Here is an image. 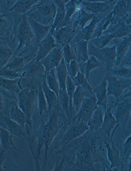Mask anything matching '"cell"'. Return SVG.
<instances>
[{
	"label": "cell",
	"mask_w": 131,
	"mask_h": 171,
	"mask_svg": "<svg viewBox=\"0 0 131 171\" xmlns=\"http://www.w3.org/2000/svg\"><path fill=\"white\" fill-rule=\"evenodd\" d=\"M115 102L109 101L105 111L103 122L101 127L98 131L103 139L108 142L110 140L111 131L117 122L112 113Z\"/></svg>",
	"instance_id": "obj_12"
},
{
	"label": "cell",
	"mask_w": 131,
	"mask_h": 171,
	"mask_svg": "<svg viewBox=\"0 0 131 171\" xmlns=\"http://www.w3.org/2000/svg\"><path fill=\"white\" fill-rule=\"evenodd\" d=\"M41 87L48 104L49 112L58 106V99L56 93L48 86L45 76L42 79Z\"/></svg>",
	"instance_id": "obj_30"
},
{
	"label": "cell",
	"mask_w": 131,
	"mask_h": 171,
	"mask_svg": "<svg viewBox=\"0 0 131 171\" xmlns=\"http://www.w3.org/2000/svg\"><path fill=\"white\" fill-rule=\"evenodd\" d=\"M129 98L131 99V85L125 90L123 92L122 97V99Z\"/></svg>",
	"instance_id": "obj_54"
},
{
	"label": "cell",
	"mask_w": 131,
	"mask_h": 171,
	"mask_svg": "<svg viewBox=\"0 0 131 171\" xmlns=\"http://www.w3.org/2000/svg\"><path fill=\"white\" fill-rule=\"evenodd\" d=\"M56 69L54 68L47 72L45 77L48 86L56 93L58 99L60 88Z\"/></svg>",
	"instance_id": "obj_39"
},
{
	"label": "cell",
	"mask_w": 131,
	"mask_h": 171,
	"mask_svg": "<svg viewBox=\"0 0 131 171\" xmlns=\"http://www.w3.org/2000/svg\"><path fill=\"white\" fill-rule=\"evenodd\" d=\"M98 139L93 134L87 132L62 147L60 154L64 153L61 154L63 159L71 157L68 163L73 170H93L94 163L99 159L103 160Z\"/></svg>",
	"instance_id": "obj_2"
},
{
	"label": "cell",
	"mask_w": 131,
	"mask_h": 171,
	"mask_svg": "<svg viewBox=\"0 0 131 171\" xmlns=\"http://www.w3.org/2000/svg\"><path fill=\"white\" fill-rule=\"evenodd\" d=\"M120 64L131 69V44L127 53L123 59Z\"/></svg>",
	"instance_id": "obj_52"
},
{
	"label": "cell",
	"mask_w": 131,
	"mask_h": 171,
	"mask_svg": "<svg viewBox=\"0 0 131 171\" xmlns=\"http://www.w3.org/2000/svg\"><path fill=\"white\" fill-rule=\"evenodd\" d=\"M26 17L34 35L33 45L34 47H36L49 33L51 26L42 25L33 19Z\"/></svg>",
	"instance_id": "obj_21"
},
{
	"label": "cell",
	"mask_w": 131,
	"mask_h": 171,
	"mask_svg": "<svg viewBox=\"0 0 131 171\" xmlns=\"http://www.w3.org/2000/svg\"><path fill=\"white\" fill-rule=\"evenodd\" d=\"M96 102L94 95L86 97L73 120H76L88 124L93 112L98 108Z\"/></svg>",
	"instance_id": "obj_11"
},
{
	"label": "cell",
	"mask_w": 131,
	"mask_h": 171,
	"mask_svg": "<svg viewBox=\"0 0 131 171\" xmlns=\"http://www.w3.org/2000/svg\"><path fill=\"white\" fill-rule=\"evenodd\" d=\"M14 55L13 50L4 41L1 42L0 46V68L5 66Z\"/></svg>",
	"instance_id": "obj_40"
},
{
	"label": "cell",
	"mask_w": 131,
	"mask_h": 171,
	"mask_svg": "<svg viewBox=\"0 0 131 171\" xmlns=\"http://www.w3.org/2000/svg\"><path fill=\"white\" fill-rule=\"evenodd\" d=\"M70 45L73 49L75 60L79 65L82 64L88 60V41L81 40Z\"/></svg>",
	"instance_id": "obj_24"
},
{
	"label": "cell",
	"mask_w": 131,
	"mask_h": 171,
	"mask_svg": "<svg viewBox=\"0 0 131 171\" xmlns=\"http://www.w3.org/2000/svg\"><path fill=\"white\" fill-rule=\"evenodd\" d=\"M7 116L21 125L25 126L28 122L25 114L15 103L11 105Z\"/></svg>",
	"instance_id": "obj_35"
},
{
	"label": "cell",
	"mask_w": 131,
	"mask_h": 171,
	"mask_svg": "<svg viewBox=\"0 0 131 171\" xmlns=\"http://www.w3.org/2000/svg\"><path fill=\"white\" fill-rule=\"evenodd\" d=\"M92 95H94V94L82 87H76L72 99V107L74 117L78 112L84 98Z\"/></svg>",
	"instance_id": "obj_31"
},
{
	"label": "cell",
	"mask_w": 131,
	"mask_h": 171,
	"mask_svg": "<svg viewBox=\"0 0 131 171\" xmlns=\"http://www.w3.org/2000/svg\"><path fill=\"white\" fill-rule=\"evenodd\" d=\"M17 0H0V8L3 10L8 11L13 6Z\"/></svg>",
	"instance_id": "obj_53"
},
{
	"label": "cell",
	"mask_w": 131,
	"mask_h": 171,
	"mask_svg": "<svg viewBox=\"0 0 131 171\" xmlns=\"http://www.w3.org/2000/svg\"><path fill=\"white\" fill-rule=\"evenodd\" d=\"M131 10V0H117L112 11L113 17L124 20Z\"/></svg>",
	"instance_id": "obj_26"
},
{
	"label": "cell",
	"mask_w": 131,
	"mask_h": 171,
	"mask_svg": "<svg viewBox=\"0 0 131 171\" xmlns=\"http://www.w3.org/2000/svg\"><path fill=\"white\" fill-rule=\"evenodd\" d=\"M116 38L114 33L102 34L101 36L90 40L88 43L99 48H102L109 45L111 42Z\"/></svg>",
	"instance_id": "obj_37"
},
{
	"label": "cell",
	"mask_w": 131,
	"mask_h": 171,
	"mask_svg": "<svg viewBox=\"0 0 131 171\" xmlns=\"http://www.w3.org/2000/svg\"><path fill=\"white\" fill-rule=\"evenodd\" d=\"M65 14L63 21L60 28L72 23L71 17L76 11H79L81 6L78 0H69L65 6Z\"/></svg>",
	"instance_id": "obj_32"
},
{
	"label": "cell",
	"mask_w": 131,
	"mask_h": 171,
	"mask_svg": "<svg viewBox=\"0 0 131 171\" xmlns=\"http://www.w3.org/2000/svg\"><path fill=\"white\" fill-rule=\"evenodd\" d=\"M131 44V35L121 38H116L110 43V45H116V60L114 67L118 66L121 64L123 59L127 53Z\"/></svg>",
	"instance_id": "obj_19"
},
{
	"label": "cell",
	"mask_w": 131,
	"mask_h": 171,
	"mask_svg": "<svg viewBox=\"0 0 131 171\" xmlns=\"http://www.w3.org/2000/svg\"><path fill=\"white\" fill-rule=\"evenodd\" d=\"M103 64L94 56H91L88 60L82 64L79 65L80 71L85 76L86 79L89 83V74L93 69L101 67Z\"/></svg>",
	"instance_id": "obj_33"
},
{
	"label": "cell",
	"mask_w": 131,
	"mask_h": 171,
	"mask_svg": "<svg viewBox=\"0 0 131 171\" xmlns=\"http://www.w3.org/2000/svg\"><path fill=\"white\" fill-rule=\"evenodd\" d=\"M36 93L38 114L42 116L49 112L48 106L41 86L38 89Z\"/></svg>",
	"instance_id": "obj_42"
},
{
	"label": "cell",
	"mask_w": 131,
	"mask_h": 171,
	"mask_svg": "<svg viewBox=\"0 0 131 171\" xmlns=\"http://www.w3.org/2000/svg\"><path fill=\"white\" fill-rule=\"evenodd\" d=\"M106 148L107 158L111 164L110 169L114 168L116 170H122L124 166L121 159L119 152L112 139L106 143Z\"/></svg>",
	"instance_id": "obj_20"
},
{
	"label": "cell",
	"mask_w": 131,
	"mask_h": 171,
	"mask_svg": "<svg viewBox=\"0 0 131 171\" xmlns=\"http://www.w3.org/2000/svg\"><path fill=\"white\" fill-rule=\"evenodd\" d=\"M112 18V11L105 16L97 24L91 39L102 35L103 32L106 30L110 25Z\"/></svg>",
	"instance_id": "obj_41"
},
{
	"label": "cell",
	"mask_w": 131,
	"mask_h": 171,
	"mask_svg": "<svg viewBox=\"0 0 131 171\" xmlns=\"http://www.w3.org/2000/svg\"><path fill=\"white\" fill-rule=\"evenodd\" d=\"M116 45L107 46L99 48L88 43V53L89 56L95 57L105 67L106 71H108L115 66L116 60Z\"/></svg>",
	"instance_id": "obj_5"
},
{
	"label": "cell",
	"mask_w": 131,
	"mask_h": 171,
	"mask_svg": "<svg viewBox=\"0 0 131 171\" xmlns=\"http://www.w3.org/2000/svg\"><path fill=\"white\" fill-rule=\"evenodd\" d=\"M19 72L23 78H43L45 74V69L41 61L37 62L34 59L27 63L23 69Z\"/></svg>",
	"instance_id": "obj_22"
},
{
	"label": "cell",
	"mask_w": 131,
	"mask_h": 171,
	"mask_svg": "<svg viewBox=\"0 0 131 171\" xmlns=\"http://www.w3.org/2000/svg\"><path fill=\"white\" fill-rule=\"evenodd\" d=\"M66 66L68 75L71 78L75 77L80 70L79 65L75 60L71 61L69 64L66 65Z\"/></svg>",
	"instance_id": "obj_50"
},
{
	"label": "cell",
	"mask_w": 131,
	"mask_h": 171,
	"mask_svg": "<svg viewBox=\"0 0 131 171\" xmlns=\"http://www.w3.org/2000/svg\"><path fill=\"white\" fill-rule=\"evenodd\" d=\"M107 83V97L114 96L115 99V104L122 100L124 90L131 85V79L117 77L105 73Z\"/></svg>",
	"instance_id": "obj_7"
},
{
	"label": "cell",
	"mask_w": 131,
	"mask_h": 171,
	"mask_svg": "<svg viewBox=\"0 0 131 171\" xmlns=\"http://www.w3.org/2000/svg\"><path fill=\"white\" fill-rule=\"evenodd\" d=\"M71 78L76 87L82 86L85 82L87 80L84 75L80 72V70L77 75L74 77Z\"/></svg>",
	"instance_id": "obj_51"
},
{
	"label": "cell",
	"mask_w": 131,
	"mask_h": 171,
	"mask_svg": "<svg viewBox=\"0 0 131 171\" xmlns=\"http://www.w3.org/2000/svg\"><path fill=\"white\" fill-rule=\"evenodd\" d=\"M17 25L13 28L14 33L12 40V48H15L14 55L18 56L30 48L33 42L34 35L29 25L26 14H22Z\"/></svg>",
	"instance_id": "obj_3"
},
{
	"label": "cell",
	"mask_w": 131,
	"mask_h": 171,
	"mask_svg": "<svg viewBox=\"0 0 131 171\" xmlns=\"http://www.w3.org/2000/svg\"><path fill=\"white\" fill-rule=\"evenodd\" d=\"M5 158L6 155L4 153H0V171L2 170V166Z\"/></svg>",
	"instance_id": "obj_56"
},
{
	"label": "cell",
	"mask_w": 131,
	"mask_h": 171,
	"mask_svg": "<svg viewBox=\"0 0 131 171\" xmlns=\"http://www.w3.org/2000/svg\"><path fill=\"white\" fill-rule=\"evenodd\" d=\"M23 77L14 79L0 78L1 88L12 94L17 95L23 89L21 85Z\"/></svg>",
	"instance_id": "obj_27"
},
{
	"label": "cell",
	"mask_w": 131,
	"mask_h": 171,
	"mask_svg": "<svg viewBox=\"0 0 131 171\" xmlns=\"http://www.w3.org/2000/svg\"><path fill=\"white\" fill-rule=\"evenodd\" d=\"M86 12L94 14L109 13L112 10L117 0H78Z\"/></svg>",
	"instance_id": "obj_9"
},
{
	"label": "cell",
	"mask_w": 131,
	"mask_h": 171,
	"mask_svg": "<svg viewBox=\"0 0 131 171\" xmlns=\"http://www.w3.org/2000/svg\"><path fill=\"white\" fill-rule=\"evenodd\" d=\"M58 100L59 106L66 114L70 121L69 112V101L66 91H64L60 89Z\"/></svg>",
	"instance_id": "obj_47"
},
{
	"label": "cell",
	"mask_w": 131,
	"mask_h": 171,
	"mask_svg": "<svg viewBox=\"0 0 131 171\" xmlns=\"http://www.w3.org/2000/svg\"><path fill=\"white\" fill-rule=\"evenodd\" d=\"M104 115L101 108H98L93 112L88 123L89 130L92 132H97L102 124Z\"/></svg>",
	"instance_id": "obj_34"
},
{
	"label": "cell",
	"mask_w": 131,
	"mask_h": 171,
	"mask_svg": "<svg viewBox=\"0 0 131 171\" xmlns=\"http://www.w3.org/2000/svg\"><path fill=\"white\" fill-rule=\"evenodd\" d=\"M129 126L131 129V118L129 122Z\"/></svg>",
	"instance_id": "obj_58"
},
{
	"label": "cell",
	"mask_w": 131,
	"mask_h": 171,
	"mask_svg": "<svg viewBox=\"0 0 131 171\" xmlns=\"http://www.w3.org/2000/svg\"><path fill=\"white\" fill-rule=\"evenodd\" d=\"M78 12L76 18L72 20L73 29L75 32V31L83 29L87 23L96 15L88 13L82 8Z\"/></svg>",
	"instance_id": "obj_29"
},
{
	"label": "cell",
	"mask_w": 131,
	"mask_h": 171,
	"mask_svg": "<svg viewBox=\"0 0 131 171\" xmlns=\"http://www.w3.org/2000/svg\"><path fill=\"white\" fill-rule=\"evenodd\" d=\"M56 69L60 89L66 92V82L68 74L66 65L63 56L59 64L56 68Z\"/></svg>",
	"instance_id": "obj_38"
},
{
	"label": "cell",
	"mask_w": 131,
	"mask_h": 171,
	"mask_svg": "<svg viewBox=\"0 0 131 171\" xmlns=\"http://www.w3.org/2000/svg\"><path fill=\"white\" fill-rule=\"evenodd\" d=\"M0 127L7 130L13 135L23 139L25 137V126L21 125L8 116L0 113Z\"/></svg>",
	"instance_id": "obj_18"
},
{
	"label": "cell",
	"mask_w": 131,
	"mask_h": 171,
	"mask_svg": "<svg viewBox=\"0 0 131 171\" xmlns=\"http://www.w3.org/2000/svg\"><path fill=\"white\" fill-rule=\"evenodd\" d=\"M17 97L18 105L25 114L27 123L30 126L37 99L36 91L32 88H26L18 93Z\"/></svg>",
	"instance_id": "obj_6"
},
{
	"label": "cell",
	"mask_w": 131,
	"mask_h": 171,
	"mask_svg": "<svg viewBox=\"0 0 131 171\" xmlns=\"http://www.w3.org/2000/svg\"><path fill=\"white\" fill-rule=\"evenodd\" d=\"M63 56L66 65H68L72 60H75L74 52L70 44L63 47Z\"/></svg>",
	"instance_id": "obj_49"
},
{
	"label": "cell",
	"mask_w": 131,
	"mask_h": 171,
	"mask_svg": "<svg viewBox=\"0 0 131 171\" xmlns=\"http://www.w3.org/2000/svg\"><path fill=\"white\" fill-rule=\"evenodd\" d=\"M39 0H17L12 7L8 11L12 13L26 14Z\"/></svg>",
	"instance_id": "obj_36"
},
{
	"label": "cell",
	"mask_w": 131,
	"mask_h": 171,
	"mask_svg": "<svg viewBox=\"0 0 131 171\" xmlns=\"http://www.w3.org/2000/svg\"><path fill=\"white\" fill-rule=\"evenodd\" d=\"M88 124L75 120L72 121L66 129L60 142L62 147L79 137L89 130Z\"/></svg>",
	"instance_id": "obj_8"
},
{
	"label": "cell",
	"mask_w": 131,
	"mask_h": 171,
	"mask_svg": "<svg viewBox=\"0 0 131 171\" xmlns=\"http://www.w3.org/2000/svg\"><path fill=\"white\" fill-rule=\"evenodd\" d=\"M129 159V162L128 165V170L130 171L131 169V154L128 158Z\"/></svg>",
	"instance_id": "obj_57"
},
{
	"label": "cell",
	"mask_w": 131,
	"mask_h": 171,
	"mask_svg": "<svg viewBox=\"0 0 131 171\" xmlns=\"http://www.w3.org/2000/svg\"><path fill=\"white\" fill-rule=\"evenodd\" d=\"M57 10L53 0H39L26 15L42 25L52 26Z\"/></svg>",
	"instance_id": "obj_4"
},
{
	"label": "cell",
	"mask_w": 131,
	"mask_h": 171,
	"mask_svg": "<svg viewBox=\"0 0 131 171\" xmlns=\"http://www.w3.org/2000/svg\"><path fill=\"white\" fill-rule=\"evenodd\" d=\"M124 20L127 24L131 25V10L125 18Z\"/></svg>",
	"instance_id": "obj_55"
},
{
	"label": "cell",
	"mask_w": 131,
	"mask_h": 171,
	"mask_svg": "<svg viewBox=\"0 0 131 171\" xmlns=\"http://www.w3.org/2000/svg\"><path fill=\"white\" fill-rule=\"evenodd\" d=\"M106 33H114L116 38L131 35V25L127 24L121 19L112 17L108 28L102 34Z\"/></svg>",
	"instance_id": "obj_14"
},
{
	"label": "cell",
	"mask_w": 131,
	"mask_h": 171,
	"mask_svg": "<svg viewBox=\"0 0 131 171\" xmlns=\"http://www.w3.org/2000/svg\"><path fill=\"white\" fill-rule=\"evenodd\" d=\"M59 45L50 32L37 46L34 60L37 62L41 61L52 49Z\"/></svg>",
	"instance_id": "obj_16"
},
{
	"label": "cell",
	"mask_w": 131,
	"mask_h": 171,
	"mask_svg": "<svg viewBox=\"0 0 131 171\" xmlns=\"http://www.w3.org/2000/svg\"><path fill=\"white\" fill-rule=\"evenodd\" d=\"M0 77L3 78L14 79L21 77L19 72L10 69L5 66L0 68Z\"/></svg>",
	"instance_id": "obj_48"
},
{
	"label": "cell",
	"mask_w": 131,
	"mask_h": 171,
	"mask_svg": "<svg viewBox=\"0 0 131 171\" xmlns=\"http://www.w3.org/2000/svg\"><path fill=\"white\" fill-rule=\"evenodd\" d=\"M12 135L8 131L0 127V153H4L8 150L14 149L19 151L14 143Z\"/></svg>",
	"instance_id": "obj_28"
},
{
	"label": "cell",
	"mask_w": 131,
	"mask_h": 171,
	"mask_svg": "<svg viewBox=\"0 0 131 171\" xmlns=\"http://www.w3.org/2000/svg\"><path fill=\"white\" fill-rule=\"evenodd\" d=\"M105 73L117 77L131 79V69L120 65L108 71H105Z\"/></svg>",
	"instance_id": "obj_43"
},
{
	"label": "cell",
	"mask_w": 131,
	"mask_h": 171,
	"mask_svg": "<svg viewBox=\"0 0 131 171\" xmlns=\"http://www.w3.org/2000/svg\"><path fill=\"white\" fill-rule=\"evenodd\" d=\"M115 145L119 149L121 159L124 166L131 154V135L122 144Z\"/></svg>",
	"instance_id": "obj_44"
},
{
	"label": "cell",
	"mask_w": 131,
	"mask_h": 171,
	"mask_svg": "<svg viewBox=\"0 0 131 171\" xmlns=\"http://www.w3.org/2000/svg\"><path fill=\"white\" fill-rule=\"evenodd\" d=\"M53 1L57 7V10L50 32L51 34L59 29L62 23L65 14V5L68 0H54Z\"/></svg>",
	"instance_id": "obj_25"
},
{
	"label": "cell",
	"mask_w": 131,
	"mask_h": 171,
	"mask_svg": "<svg viewBox=\"0 0 131 171\" xmlns=\"http://www.w3.org/2000/svg\"><path fill=\"white\" fill-rule=\"evenodd\" d=\"M39 117L36 122L31 123L26 138L34 162L36 171H45L48 160L58 147L69 121L58 107Z\"/></svg>",
	"instance_id": "obj_1"
},
{
	"label": "cell",
	"mask_w": 131,
	"mask_h": 171,
	"mask_svg": "<svg viewBox=\"0 0 131 171\" xmlns=\"http://www.w3.org/2000/svg\"><path fill=\"white\" fill-rule=\"evenodd\" d=\"M107 86V80L105 76L101 83L93 90V93L96 99L97 105L101 106L104 111L106 109L108 102Z\"/></svg>",
	"instance_id": "obj_23"
},
{
	"label": "cell",
	"mask_w": 131,
	"mask_h": 171,
	"mask_svg": "<svg viewBox=\"0 0 131 171\" xmlns=\"http://www.w3.org/2000/svg\"><path fill=\"white\" fill-rule=\"evenodd\" d=\"M51 35L56 42L63 47L65 45L70 43L75 37V34L72 23L54 31Z\"/></svg>",
	"instance_id": "obj_17"
},
{
	"label": "cell",
	"mask_w": 131,
	"mask_h": 171,
	"mask_svg": "<svg viewBox=\"0 0 131 171\" xmlns=\"http://www.w3.org/2000/svg\"><path fill=\"white\" fill-rule=\"evenodd\" d=\"M76 88L72 79L68 75L66 82V89L69 99V116L71 117L74 116L72 107V99Z\"/></svg>",
	"instance_id": "obj_46"
},
{
	"label": "cell",
	"mask_w": 131,
	"mask_h": 171,
	"mask_svg": "<svg viewBox=\"0 0 131 171\" xmlns=\"http://www.w3.org/2000/svg\"><path fill=\"white\" fill-rule=\"evenodd\" d=\"M25 65V60L24 57L14 55L5 66L19 72L23 69Z\"/></svg>",
	"instance_id": "obj_45"
},
{
	"label": "cell",
	"mask_w": 131,
	"mask_h": 171,
	"mask_svg": "<svg viewBox=\"0 0 131 171\" xmlns=\"http://www.w3.org/2000/svg\"><path fill=\"white\" fill-rule=\"evenodd\" d=\"M109 13H102L94 16L89 24L82 29L75 31V36L70 45L81 40L89 41L91 38L95 28L100 22Z\"/></svg>",
	"instance_id": "obj_13"
},
{
	"label": "cell",
	"mask_w": 131,
	"mask_h": 171,
	"mask_svg": "<svg viewBox=\"0 0 131 171\" xmlns=\"http://www.w3.org/2000/svg\"><path fill=\"white\" fill-rule=\"evenodd\" d=\"M63 47L60 45L52 49L41 61L45 74L51 69L57 68L63 57Z\"/></svg>",
	"instance_id": "obj_15"
},
{
	"label": "cell",
	"mask_w": 131,
	"mask_h": 171,
	"mask_svg": "<svg viewBox=\"0 0 131 171\" xmlns=\"http://www.w3.org/2000/svg\"><path fill=\"white\" fill-rule=\"evenodd\" d=\"M112 113L117 123L121 125L124 131L125 127L129 123L131 113V99H122L114 106L112 110Z\"/></svg>",
	"instance_id": "obj_10"
}]
</instances>
